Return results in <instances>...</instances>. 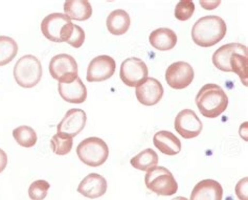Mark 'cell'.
Returning a JSON list of instances; mask_svg holds the SVG:
<instances>
[{"label":"cell","mask_w":248,"mask_h":200,"mask_svg":"<svg viewBox=\"0 0 248 200\" xmlns=\"http://www.w3.org/2000/svg\"><path fill=\"white\" fill-rule=\"evenodd\" d=\"M49 73L59 83H73L79 78V68L75 58L67 54L56 55L49 62Z\"/></svg>","instance_id":"8992f818"},{"label":"cell","mask_w":248,"mask_h":200,"mask_svg":"<svg viewBox=\"0 0 248 200\" xmlns=\"http://www.w3.org/2000/svg\"><path fill=\"white\" fill-rule=\"evenodd\" d=\"M247 182H248L247 177L240 179L239 183L236 185V188H234V192H236V195L239 198V200H248V197H247L248 184H247Z\"/></svg>","instance_id":"f546056e"},{"label":"cell","mask_w":248,"mask_h":200,"mask_svg":"<svg viewBox=\"0 0 248 200\" xmlns=\"http://www.w3.org/2000/svg\"><path fill=\"white\" fill-rule=\"evenodd\" d=\"M84 30L73 22L67 23L61 31V42H66L74 48H80L85 42Z\"/></svg>","instance_id":"7402d4cb"},{"label":"cell","mask_w":248,"mask_h":200,"mask_svg":"<svg viewBox=\"0 0 248 200\" xmlns=\"http://www.w3.org/2000/svg\"><path fill=\"white\" fill-rule=\"evenodd\" d=\"M225 21L219 16L210 15L198 19L192 29V39L201 47H212L226 35Z\"/></svg>","instance_id":"6da1fadb"},{"label":"cell","mask_w":248,"mask_h":200,"mask_svg":"<svg viewBox=\"0 0 248 200\" xmlns=\"http://www.w3.org/2000/svg\"><path fill=\"white\" fill-rule=\"evenodd\" d=\"M78 157L88 167L96 168L104 165L109 156V147L105 140L93 137L82 140L77 147Z\"/></svg>","instance_id":"277c9868"},{"label":"cell","mask_w":248,"mask_h":200,"mask_svg":"<svg viewBox=\"0 0 248 200\" xmlns=\"http://www.w3.org/2000/svg\"><path fill=\"white\" fill-rule=\"evenodd\" d=\"M69 22H71V20L65 14L53 13L42 20L41 31L49 41L61 43V31Z\"/></svg>","instance_id":"5bb4252c"},{"label":"cell","mask_w":248,"mask_h":200,"mask_svg":"<svg viewBox=\"0 0 248 200\" xmlns=\"http://www.w3.org/2000/svg\"><path fill=\"white\" fill-rule=\"evenodd\" d=\"M130 164L136 170L147 172L158 165V155L154 150L148 148V149L142 150L138 155L132 157L130 160Z\"/></svg>","instance_id":"603a6c76"},{"label":"cell","mask_w":248,"mask_h":200,"mask_svg":"<svg viewBox=\"0 0 248 200\" xmlns=\"http://www.w3.org/2000/svg\"><path fill=\"white\" fill-rule=\"evenodd\" d=\"M174 127L176 132L186 139L197 138L203 129L202 122L192 109L181 110L175 119Z\"/></svg>","instance_id":"30bf717a"},{"label":"cell","mask_w":248,"mask_h":200,"mask_svg":"<svg viewBox=\"0 0 248 200\" xmlns=\"http://www.w3.org/2000/svg\"><path fill=\"white\" fill-rule=\"evenodd\" d=\"M196 105L203 117L216 119L227 109L228 96L217 84L208 83L196 95Z\"/></svg>","instance_id":"7a4b0ae2"},{"label":"cell","mask_w":248,"mask_h":200,"mask_svg":"<svg viewBox=\"0 0 248 200\" xmlns=\"http://www.w3.org/2000/svg\"><path fill=\"white\" fill-rule=\"evenodd\" d=\"M131 18L125 10H114L107 17L106 25L110 34L114 36H122L126 34L130 29Z\"/></svg>","instance_id":"44dd1931"},{"label":"cell","mask_w":248,"mask_h":200,"mask_svg":"<svg viewBox=\"0 0 248 200\" xmlns=\"http://www.w3.org/2000/svg\"><path fill=\"white\" fill-rule=\"evenodd\" d=\"M13 138L17 144L24 148H31L37 144L38 137L36 131L31 126H19L13 130Z\"/></svg>","instance_id":"d4e9b609"},{"label":"cell","mask_w":248,"mask_h":200,"mask_svg":"<svg viewBox=\"0 0 248 200\" xmlns=\"http://www.w3.org/2000/svg\"><path fill=\"white\" fill-rule=\"evenodd\" d=\"M43 70L40 60L32 55H25L14 66V78L19 86L32 88L42 79Z\"/></svg>","instance_id":"3957f363"},{"label":"cell","mask_w":248,"mask_h":200,"mask_svg":"<svg viewBox=\"0 0 248 200\" xmlns=\"http://www.w3.org/2000/svg\"><path fill=\"white\" fill-rule=\"evenodd\" d=\"M154 146L169 156H174L181 151V141L176 135L170 131H158L154 134Z\"/></svg>","instance_id":"ac0fdd59"},{"label":"cell","mask_w":248,"mask_h":200,"mask_svg":"<svg viewBox=\"0 0 248 200\" xmlns=\"http://www.w3.org/2000/svg\"><path fill=\"white\" fill-rule=\"evenodd\" d=\"M172 200H188V199H187V198H186V197H182V196H177V197L173 198Z\"/></svg>","instance_id":"d6a6232c"},{"label":"cell","mask_w":248,"mask_h":200,"mask_svg":"<svg viewBox=\"0 0 248 200\" xmlns=\"http://www.w3.org/2000/svg\"><path fill=\"white\" fill-rule=\"evenodd\" d=\"M107 189L108 184L105 177L97 173H90L81 180L78 192L86 198L96 199L105 195Z\"/></svg>","instance_id":"4fadbf2b"},{"label":"cell","mask_w":248,"mask_h":200,"mask_svg":"<svg viewBox=\"0 0 248 200\" xmlns=\"http://www.w3.org/2000/svg\"><path fill=\"white\" fill-rule=\"evenodd\" d=\"M221 1H200V4L205 10H215L220 5Z\"/></svg>","instance_id":"1f68e13d"},{"label":"cell","mask_w":248,"mask_h":200,"mask_svg":"<svg viewBox=\"0 0 248 200\" xmlns=\"http://www.w3.org/2000/svg\"><path fill=\"white\" fill-rule=\"evenodd\" d=\"M145 184L148 190L159 196H172L178 191V184L171 171L160 166L147 171Z\"/></svg>","instance_id":"5b68a950"},{"label":"cell","mask_w":248,"mask_h":200,"mask_svg":"<svg viewBox=\"0 0 248 200\" xmlns=\"http://www.w3.org/2000/svg\"><path fill=\"white\" fill-rule=\"evenodd\" d=\"M223 188L214 179H203L194 186L188 200H222Z\"/></svg>","instance_id":"e0dca14e"},{"label":"cell","mask_w":248,"mask_h":200,"mask_svg":"<svg viewBox=\"0 0 248 200\" xmlns=\"http://www.w3.org/2000/svg\"><path fill=\"white\" fill-rule=\"evenodd\" d=\"M73 146H74V140L73 138H62L60 137H58V135H54L53 138H51L50 140V147H51V150L57 155H66L68 154L71 149H73Z\"/></svg>","instance_id":"4316f807"},{"label":"cell","mask_w":248,"mask_h":200,"mask_svg":"<svg viewBox=\"0 0 248 200\" xmlns=\"http://www.w3.org/2000/svg\"><path fill=\"white\" fill-rule=\"evenodd\" d=\"M149 42L156 50H171L177 44V35L171 29L160 28L150 34Z\"/></svg>","instance_id":"d6986e66"},{"label":"cell","mask_w":248,"mask_h":200,"mask_svg":"<svg viewBox=\"0 0 248 200\" xmlns=\"http://www.w3.org/2000/svg\"><path fill=\"white\" fill-rule=\"evenodd\" d=\"M58 92L65 102L71 104H82L87 99V88L80 77L73 83H58Z\"/></svg>","instance_id":"2e32d148"},{"label":"cell","mask_w":248,"mask_h":200,"mask_svg":"<svg viewBox=\"0 0 248 200\" xmlns=\"http://www.w3.org/2000/svg\"><path fill=\"white\" fill-rule=\"evenodd\" d=\"M230 66L232 73L239 76L244 86L248 85V58L241 54H233L230 59Z\"/></svg>","instance_id":"484cf974"},{"label":"cell","mask_w":248,"mask_h":200,"mask_svg":"<svg viewBox=\"0 0 248 200\" xmlns=\"http://www.w3.org/2000/svg\"><path fill=\"white\" fill-rule=\"evenodd\" d=\"M148 75L149 69L147 64L140 58H128L121 65V80L128 87H136L148 78Z\"/></svg>","instance_id":"ba28073f"},{"label":"cell","mask_w":248,"mask_h":200,"mask_svg":"<svg viewBox=\"0 0 248 200\" xmlns=\"http://www.w3.org/2000/svg\"><path fill=\"white\" fill-rule=\"evenodd\" d=\"M195 12V3L192 0H181L175 6V17L179 21H186L191 19Z\"/></svg>","instance_id":"f1b7e54d"},{"label":"cell","mask_w":248,"mask_h":200,"mask_svg":"<svg viewBox=\"0 0 248 200\" xmlns=\"http://www.w3.org/2000/svg\"><path fill=\"white\" fill-rule=\"evenodd\" d=\"M6 166H8V154L4 150L0 149V173L4 171Z\"/></svg>","instance_id":"4dcf8cb0"},{"label":"cell","mask_w":248,"mask_h":200,"mask_svg":"<svg viewBox=\"0 0 248 200\" xmlns=\"http://www.w3.org/2000/svg\"><path fill=\"white\" fill-rule=\"evenodd\" d=\"M195 73L190 64L185 61L172 63L166 70L168 85L176 90L185 89L193 83Z\"/></svg>","instance_id":"9c48e42d"},{"label":"cell","mask_w":248,"mask_h":200,"mask_svg":"<svg viewBox=\"0 0 248 200\" xmlns=\"http://www.w3.org/2000/svg\"><path fill=\"white\" fill-rule=\"evenodd\" d=\"M87 114L82 109H69L57 126V135L62 138H74L86 126Z\"/></svg>","instance_id":"52a82bcc"},{"label":"cell","mask_w":248,"mask_h":200,"mask_svg":"<svg viewBox=\"0 0 248 200\" xmlns=\"http://www.w3.org/2000/svg\"><path fill=\"white\" fill-rule=\"evenodd\" d=\"M116 63L112 57L107 55L97 56L89 63L86 80L90 83L104 82L114 75Z\"/></svg>","instance_id":"8fae6325"},{"label":"cell","mask_w":248,"mask_h":200,"mask_svg":"<svg viewBox=\"0 0 248 200\" xmlns=\"http://www.w3.org/2000/svg\"><path fill=\"white\" fill-rule=\"evenodd\" d=\"M241 54L247 56V47L241 43H228L221 46L213 55V64L218 69L225 73H232L230 66V59L233 54Z\"/></svg>","instance_id":"9a60e30c"},{"label":"cell","mask_w":248,"mask_h":200,"mask_svg":"<svg viewBox=\"0 0 248 200\" xmlns=\"http://www.w3.org/2000/svg\"><path fill=\"white\" fill-rule=\"evenodd\" d=\"M18 54V44L11 37L0 36V66L11 63Z\"/></svg>","instance_id":"cb8c5ba5"},{"label":"cell","mask_w":248,"mask_h":200,"mask_svg":"<svg viewBox=\"0 0 248 200\" xmlns=\"http://www.w3.org/2000/svg\"><path fill=\"white\" fill-rule=\"evenodd\" d=\"M50 184L46 180L39 179L32 183L29 188V196L31 200H44L47 196Z\"/></svg>","instance_id":"83f0119b"},{"label":"cell","mask_w":248,"mask_h":200,"mask_svg":"<svg viewBox=\"0 0 248 200\" xmlns=\"http://www.w3.org/2000/svg\"><path fill=\"white\" fill-rule=\"evenodd\" d=\"M164 86L155 78H147L140 83L135 89L136 99L143 106H154L158 104L164 96Z\"/></svg>","instance_id":"7c38bea8"},{"label":"cell","mask_w":248,"mask_h":200,"mask_svg":"<svg viewBox=\"0 0 248 200\" xmlns=\"http://www.w3.org/2000/svg\"><path fill=\"white\" fill-rule=\"evenodd\" d=\"M64 14L70 20L85 21L93 16V6L88 0H67L64 2Z\"/></svg>","instance_id":"ffe728a7"}]
</instances>
